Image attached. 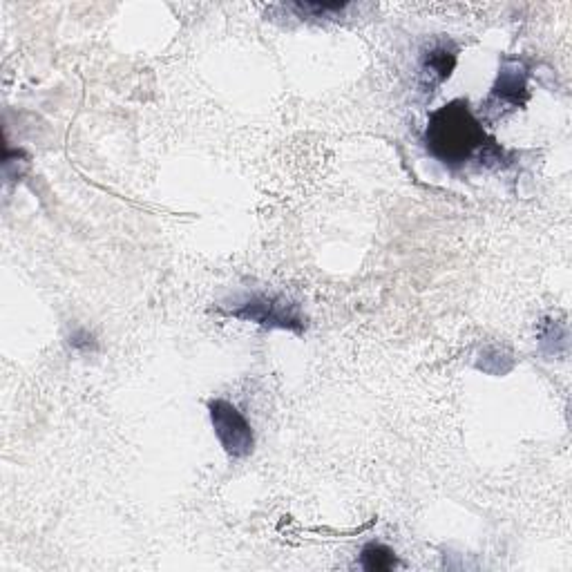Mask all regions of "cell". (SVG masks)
Here are the masks:
<instances>
[{"label": "cell", "instance_id": "5", "mask_svg": "<svg viewBox=\"0 0 572 572\" xmlns=\"http://www.w3.org/2000/svg\"><path fill=\"white\" fill-rule=\"evenodd\" d=\"M456 65V47L452 43H436L425 52L421 63V76L425 88H436L438 83L450 79V74Z\"/></svg>", "mask_w": 572, "mask_h": 572}, {"label": "cell", "instance_id": "8", "mask_svg": "<svg viewBox=\"0 0 572 572\" xmlns=\"http://www.w3.org/2000/svg\"><path fill=\"white\" fill-rule=\"evenodd\" d=\"M70 345L74 349H79V351H94V349H97V340H94V336H92L90 331L76 329L70 336Z\"/></svg>", "mask_w": 572, "mask_h": 572}, {"label": "cell", "instance_id": "2", "mask_svg": "<svg viewBox=\"0 0 572 572\" xmlns=\"http://www.w3.org/2000/svg\"><path fill=\"white\" fill-rule=\"evenodd\" d=\"M228 313H231L233 318L262 324V327L269 329H284L293 333H302L307 329V318L302 316L298 304L289 302L286 298H282V295L257 293L251 295V298L242 300Z\"/></svg>", "mask_w": 572, "mask_h": 572}, {"label": "cell", "instance_id": "6", "mask_svg": "<svg viewBox=\"0 0 572 572\" xmlns=\"http://www.w3.org/2000/svg\"><path fill=\"white\" fill-rule=\"evenodd\" d=\"M360 566L369 572H387L398 566V559L392 548L383 546V543L371 541L360 552Z\"/></svg>", "mask_w": 572, "mask_h": 572}, {"label": "cell", "instance_id": "1", "mask_svg": "<svg viewBox=\"0 0 572 572\" xmlns=\"http://www.w3.org/2000/svg\"><path fill=\"white\" fill-rule=\"evenodd\" d=\"M425 143L427 150L447 166H463L476 155L490 159L492 150H497L463 101H454L432 114Z\"/></svg>", "mask_w": 572, "mask_h": 572}, {"label": "cell", "instance_id": "7", "mask_svg": "<svg viewBox=\"0 0 572 572\" xmlns=\"http://www.w3.org/2000/svg\"><path fill=\"white\" fill-rule=\"evenodd\" d=\"M293 12H298L300 16H331L336 12H342V9H347L345 3H293L291 5Z\"/></svg>", "mask_w": 572, "mask_h": 572}, {"label": "cell", "instance_id": "3", "mask_svg": "<svg viewBox=\"0 0 572 572\" xmlns=\"http://www.w3.org/2000/svg\"><path fill=\"white\" fill-rule=\"evenodd\" d=\"M208 412H211V423L215 434L222 443L224 452L233 459H244L249 456L255 447V434L251 423L246 421L244 414L228 400H211L208 403Z\"/></svg>", "mask_w": 572, "mask_h": 572}, {"label": "cell", "instance_id": "4", "mask_svg": "<svg viewBox=\"0 0 572 572\" xmlns=\"http://www.w3.org/2000/svg\"><path fill=\"white\" fill-rule=\"evenodd\" d=\"M492 101L499 106L521 108L528 99V74L517 61H508L501 68L497 85L492 88Z\"/></svg>", "mask_w": 572, "mask_h": 572}]
</instances>
